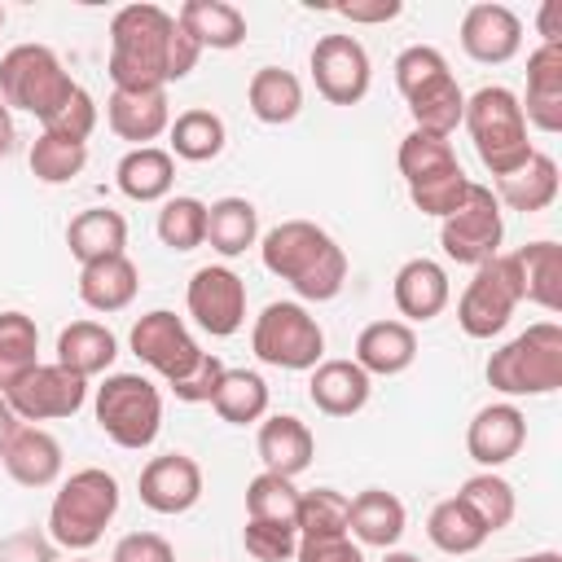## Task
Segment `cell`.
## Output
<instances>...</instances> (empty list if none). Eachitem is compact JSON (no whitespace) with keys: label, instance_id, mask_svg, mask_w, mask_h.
<instances>
[{"label":"cell","instance_id":"1","mask_svg":"<svg viewBox=\"0 0 562 562\" xmlns=\"http://www.w3.org/2000/svg\"><path fill=\"white\" fill-rule=\"evenodd\" d=\"M202 48L180 31L176 13L158 4H123L110 18V83L114 88H167L198 66Z\"/></svg>","mask_w":562,"mask_h":562},{"label":"cell","instance_id":"2","mask_svg":"<svg viewBox=\"0 0 562 562\" xmlns=\"http://www.w3.org/2000/svg\"><path fill=\"white\" fill-rule=\"evenodd\" d=\"M259 259L303 303H329L347 285L342 246L312 220H281L277 228H268L259 237Z\"/></svg>","mask_w":562,"mask_h":562},{"label":"cell","instance_id":"3","mask_svg":"<svg viewBox=\"0 0 562 562\" xmlns=\"http://www.w3.org/2000/svg\"><path fill=\"white\" fill-rule=\"evenodd\" d=\"M395 88L408 101V119L417 132L452 136L465 114V92L448 70V57L430 44H408L395 57Z\"/></svg>","mask_w":562,"mask_h":562},{"label":"cell","instance_id":"4","mask_svg":"<svg viewBox=\"0 0 562 562\" xmlns=\"http://www.w3.org/2000/svg\"><path fill=\"white\" fill-rule=\"evenodd\" d=\"M461 127L470 132L479 162L496 180L509 176V171H518L536 154V145L527 140V119H522L518 92H509L505 83H483L479 92H470L465 97Z\"/></svg>","mask_w":562,"mask_h":562},{"label":"cell","instance_id":"5","mask_svg":"<svg viewBox=\"0 0 562 562\" xmlns=\"http://www.w3.org/2000/svg\"><path fill=\"white\" fill-rule=\"evenodd\" d=\"M487 386L505 400L553 395L562 386V325L536 321L487 356Z\"/></svg>","mask_w":562,"mask_h":562},{"label":"cell","instance_id":"6","mask_svg":"<svg viewBox=\"0 0 562 562\" xmlns=\"http://www.w3.org/2000/svg\"><path fill=\"white\" fill-rule=\"evenodd\" d=\"M114 514H119V479L101 465H83L70 479H61V487L53 492L48 536L70 553H83L105 536Z\"/></svg>","mask_w":562,"mask_h":562},{"label":"cell","instance_id":"7","mask_svg":"<svg viewBox=\"0 0 562 562\" xmlns=\"http://www.w3.org/2000/svg\"><path fill=\"white\" fill-rule=\"evenodd\" d=\"M92 413L110 443L140 452L162 430V391L145 373H110L92 395Z\"/></svg>","mask_w":562,"mask_h":562},{"label":"cell","instance_id":"8","mask_svg":"<svg viewBox=\"0 0 562 562\" xmlns=\"http://www.w3.org/2000/svg\"><path fill=\"white\" fill-rule=\"evenodd\" d=\"M250 351L285 373H312L325 360V329L321 321L294 303V299H277L268 303L255 325H250Z\"/></svg>","mask_w":562,"mask_h":562},{"label":"cell","instance_id":"9","mask_svg":"<svg viewBox=\"0 0 562 562\" xmlns=\"http://www.w3.org/2000/svg\"><path fill=\"white\" fill-rule=\"evenodd\" d=\"M79 83L48 44H13L0 57V101L31 119H48Z\"/></svg>","mask_w":562,"mask_h":562},{"label":"cell","instance_id":"10","mask_svg":"<svg viewBox=\"0 0 562 562\" xmlns=\"http://www.w3.org/2000/svg\"><path fill=\"white\" fill-rule=\"evenodd\" d=\"M501 237H505V220H501V202L487 184H474L465 189L461 206L452 215L439 220V246L452 263H487L501 255Z\"/></svg>","mask_w":562,"mask_h":562},{"label":"cell","instance_id":"11","mask_svg":"<svg viewBox=\"0 0 562 562\" xmlns=\"http://www.w3.org/2000/svg\"><path fill=\"white\" fill-rule=\"evenodd\" d=\"M518 303L522 299H518V281L509 272V259L496 255V259L479 263L474 277H470V285L461 290V299H457V325L470 338H496L509 325V316H514Z\"/></svg>","mask_w":562,"mask_h":562},{"label":"cell","instance_id":"12","mask_svg":"<svg viewBox=\"0 0 562 562\" xmlns=\"http://www.w3.org/2000/svg\"><path fill=\"white\" fill-rule=\"evenodd\" d=\"M4 400H9L13 417L26 422V426H35V422H57V417H75V413L83 408L88 382H83L79 373L61 369L57 360H53V364L40 360L35 369H26V373L4 391Z\"/></svg>","mask_w":562,"mask_h":562},{"label":"cell","instance_id":"13","mask_svg":"<svg viewBox=\"0 0 562 562\" xmlns=\"http://www.w3.org/2000/svg\"><path fill=\"white\" fill-rule=\"evenodd\" d=\"M184 307L211 338H233L246 325V281L228 263H202L184 285Z\"/></svg>","mask_w":562,"mask_h":562},{"label":"cell","instance_id":"14","mask_svg":"<svg viewBox=\"0 0 562 562\" xmlns=\"http://www.w3.org/2000/svg\"><path fill=\"white\" fill-rule=\"evenodd\" d=\"M127 342H132L136 360H140V364H149L167 386H171V382H180V378H184V373L206 356V351L198 347V338L189 334V325H184L176 312H167V307L145 312V316L132 325Z\"/></svg>","mask_w":562,"mask_h":562},{"label":"cell","instance_id":"15","mask_svg":"<svg viewBox=\"0 0 562 562\" xmlns=\"http://www.w3.org/2000/svg\"><path fill=\"white\" fill-rule=\"evenodd\" d=\"M312 83L316 92L329 101V105H356L369 97V83H373V66H369V53L356 35H321L312 44Z\"/></svg>","mask_w":562,"mask_h":562},{"label":"cell","instance_id":"16","mask_svg":"<svg viewBox=\"0 0 562 562\" xmlns=\"http://www.w3.org/2000/svg\"><path fill=\"white\" fill-rule=\"evenodd\" d=\"M136 492H140V505L154 509V514H162V518L189 514L202 501V465L189 452L149 457L145 470H140V479H136Z\"/></svg>","mask_w":562,"mask_h":562},{"label":"cell","instance_id":"17","mask_svg":"<svg viewBox=\"0 0 562 562\" xmlns=\"http://www.w3.org/2000/svg\"><path fill=\"white\" fill-rule=\"evenodd\" d=\"M461 48L470 61L479 66H505L518 57L522 48V18L509 9V4H496V0H479L461 13Z\"/></svg>","mask_w":562,"mask_h":562},{"label":"cell","instance_id":"18","mask_svg":"<svg viewBox=\"0 0 562 562\" xmlns=\"http://www.w3.org/2000/svg\"><path fill=\"white\" fill-rule=\"evenodd\" d=\"M522 443H527V417L514 400L483 404L465 426V452L483 470H501L522 452Z\"/></svg>","mask_w":562,"mask_h":562},{"label":"cell","instance_id":"19","mask_svg":"<svg viewBox=\"0 0 562 562\" xmlns=\"http://www.w3.org/2000/svg\"><path fill=\"white\" fill-rule=\"evenodd\" d=\"M105 123L119 140H132V149L154 145L171 127L167 88H114L105 101Z\"/></svg>","mask_w":562,"mask_h":562},{"label":"cell","instance_id":"20","mask_svg":"<svg viewBox=\"0 0 562 562\" xmlns=\"http://www.w3.org/2000/svg\"><path fill=\"white\" fill-rule=\"evenodd\" d=\"M527 127L562 132V44H536L527 53V97H518Z\"/></svg>","mask_w":562,"mask_h":562},{"label":"cell","instance_id":"21","mask_svg":"<svg viewBox=\"0 0 562 562\" xmlns=\"http://www.w3.org/2000/svg\"><path fill=\"white\" fill-rule=\"evenodd\" d=\"M391 299H395V312L404 316V325H426L435 321L448 299H452V285H448V272L443 263L417 255L408 263H400L395 281H391Z\"/></svg>","mask_w":562,"mask_h":562},{"label":"cell","instance_id":"22","mask_svg":"<svg viewBox=\"0 0 562 562\" xmlns=\"http://www.w3.org/2000/svg\"><path fill=\"white\" fill-rule=\"evenodd\" d=\"M408 527V509L386 487H364L347 505V536L360 549H395Z\"/></svg>","mask_w":562,"mask_h":562},{"label":"cell","instance_id":"23","mask_svg":"<svg viewBox=\"0 0 562 562\" xmlns=\"http://www.w3.org/2000/svg\"><path fill=\"white\" fill-rule=\"evenodd\" d=\"M255 448H259L263 470L285 474V479H299L312 465V457H316V435L294 413H272V417L259 422Z\"/></svg>","mask_w":562,"mask_h":562},{"label":"cell","instance_id":"24","mask_svg":"<svg viewBox=\"0 0 562 562\" xmlns=\"http://www.w3.org/2000/svg\"><path fill=\"white\" fill-rule=\"evenodd\" d=\"M369 395H373V378L356 360H321L307 378V400L325 417H351L369 404Z\"/></svg>","mask_w":562,"mask_h":562},{"label":"cell","instance_id":"25","mask_svg":"<svg viewBox=\"0 0 562 562\" xmlns=\"http://www.w3.org/2000/svg\"><path fill=\"white\" fill-rule=\"evenodd\" d=\"M509 272L518 281V299L536 303L544 312H558L562 303V246L558 241H527L522 250H509Z\"/></svg>","mask_w":562,"mask_h":562},{"label":"cell","instance_id":"26","mask_svg":"<svg viewBox=\"0 0 562 562\" xmlns=\"http://www.w3.org/2000/svg\"><path fill=\"white\" fill-rule=\"evenodd\" d=\"M369 378H400L417 360V334L404 321H369L356 334V356H351Z\"/></svg>","mask_w":562,"mask_h":562},{"label":"cell","instance_id":"27","mask_svg":"<svg viewBox=\"0 0 562 562\" xmlns=\"http://www.w3.org/2000/svg\"><path fill=\"white\" fill-rule=\"evenodd\" d=\"M0 465L22 487H53L61 479V443L44 426H18Z\"/></svg>","mask_w":562,"mask_h":562},{"label":"cell","instance_id":"28","mask_svg":"<svg viewBox=\"0 0 562 562\" xmlns=\"http://www.w3.org/2000/svg\"><path fill=\"white\" fill-rule=\"evenodd\" d=\"M176 22L198 48L228 53V48L246 44V13L237 4H228V0H184Z\"/></svg>","mask_w":562,"mask_h":562},{"label":"cell","instance_id":"29","mask_svg":"<svg viewBox=\"0 0 562 562\" xmlns=\"http://www.w3.org/2000/svg\"><path fill=\"white\" fill-rule=\"evenodd\" d=\"M114 184L132 202H167L176 184V158L162 145H140L127 149L114 167Z\"/></svg>","mask_w":562,"mask_h":562},{"label":"cell","instance_id":"30","mask_svg":"<svg viewBox=\"0 0 562 562\" xmlns=\"http://www.w3.org/2000/svg\"><path fill=\"white\" fill-rule=\"evenodd\" d=\"M79 303L92 307V312H123L132 307L136 290H140V272L127 255H114V259H97V263H83L79 268Z\"/></svg>","mask_w":562,"mask_h":562},{"label":"cell","instance_id":"31","mask_svg":"<svg viewBox=\"0 0 562 562\" xmlns=\"http://www.w3.org/2000/svg\"><path fill=\"white\" fill-rule=\"evenodd\" d=\"M66 246L79 259V268L97 263V259L127 255V220L110 206H88L66 224Z\"/></svg>","mask_w":562,"mask_h":562},{"label":"cell","instance_id":"32","mask_svg":"<svg viewBox=\"0 0 562 562\" xmlns=\"http://www.w3.org/2000/svg\"><path fill=\"white\" fill-rule=\"evenodd\" d=\"M114 356H119V338L101 321H70L57 334V364L70 369V373H79L83 382L110 373Z\"/></svg>","mask_w":562,"mask_h":562},{"label":"cell","instance_id":"33","mask_svg":"<svg viewBox=\"0 0 562 562\" xmlns=\"http://www.w3.org/2000/svg\"><path fill=\"white\" fill-rule=\"evenodd\" d=\"M246 105L259 123L268 127H281V123H294L299 110H303V83L294 70L285 66H259L246 83Z\"/></svg>","mask_w":562,"mask_h":562},{"label":"cell","instance_id":"34","mask_svg":"<svg viewBox=\"0 0 562 562\" xmlns=\"http://www.w3.org/2000/svg\"><path fill=\"white\" fill-rule=\"evenodd\" d=\"M558 184H562L558 162H553L549 154H540V149H536L518 171H509V176H501V180H496V202H505L509 211L536 215V211L553 206Z\"/></svg>","mask_w":562,"mask_h":562},{"label":"cell","instance_id":"35","mask_svg":"<svg viewBox=\"0 0 562 562\" xmlns=\"http://www.w3.org/2000/svg\"><path fill=\"white\" fill-rule=\"evenodd\" d=\"M206 241L220 259H237L259 241V211L250 198H215L206 206Z\"/></svg>","mask_w":562,"mask_h":562},{"label":"cell","instance_id":"36","mask_svg":"<svg viewBox=\"0 0 562 562\" xmlns=\"http://www.w3.org/2000/svg\"><path fill=\"white\" fill-rule=\"evenodd\" d=\"M224 140H228V127L215 110L206 105H193V110H180L167 127V154L171 158H184V162H211L224 154Z\"/></svg>","mask_w":562,"mask_h":562},{"label":"cell","instance_id":"37","mask_svg":"<svg viewBox=\"0 0 562 562\" xmlns=\"http://www.w3.org/2000/svg\"><path fill=\"white\" fill-rule=\"evenodd\" d=\"M211 408L228 426H255L268 417V382L255 369H224L211 395Z\"/></svg>","mask_w":562,"mask_h":562},{"label":"cell","instance_id":"38","mask_svg":"<svg viewBox=\"0 0 562 562\" xmlns=\"http://www.w3.org/2000/svg\"><path fill=\"white\" fill-rule=\"evenodd\" d=\"M457 501H461V505L483 522V531H487V536H492V531H501V527H509V522H514V514H518L514 483H509V479H501L496 470H479V474H470V479L461 483Z\"/></svg>","mask_w":562,"mask_h":562},{"label":"cell","instance_id":"39","mask_svg":"<svg viewBox=\"0 0 562 562\" xmlns=\"http://www.w3.org/2000/svg\"><path fill=\"white\" fill-rule=\"evenodd\" d=\"M426 536H430V544H435L439 553H452V558H465V553L483 549V540H487L483 522H479L457 496H448V501H439V505L430 509Z\"/></svg>","mask_w":562,"mask_h":562},{"label":"cell","instance_id":"40","mask_svg":"<svg viewBox=\"0 0 562 562\" xmlns=\"http://www.w3.org/2000/svg\"><path fill=\"white\" fill-rule=\"evenodd\" d=\"M40 364V329L26 312L9 307L0 312V395L26 373Z\"/></svg>","mask_w":562,"mask_h":562},{"label":"cell","instance_id":"41","mask_svg":"<svg viewBox=\"0 0 562 562\" xmlns=\"http://www.w3.org/2000/svg\"><path fill=\"white\" fill-rule=\"evenodd\" d=\"M26 162H31V176L40 184H70L88 167V145L70 140V136H57V132H40L31 140Z\"/></svg>","mask_w":562,"mask_h":562},{"label":"cell","instance_id":"42","mask_svg":"<svg viewBox=\"0 0 562 562\" xmlns=\"http://www.w3.org/2000/svg\"><path fill=\"white\" fill-rule=\"evenodd\" d=\"M154 228H158V241L167 250L189 255V250H198L206 241V202L193 198V193H176V198L162 202Z\"/></svg>","mask_w":562,"mask_h":562},{"label":"cell","instance_id":"43","mask_svg":"<svg viewBox=\"0 0 562 562\" xmlns=\"http://www.w3.org/2000/svg\"><path fill=\"white\" fill-rule=\"evenodd\" d=\"M395 162H400L404 184H417V180H426V176H439V171L457 167V149H452L448 136H430V132H417V127H413V132L400 140Z\"/></svg>","mask_w":562,"mask_h":562},{"label":"cell","instance_id":"44","mask_svg":"<svg viewBox=\"0 0 562 562\" xmlns=\"http://www.w3.org/2000/svg\"><path fill=\"white\" fill-rule=\"evenodd\" d=\"M299 496H303V492L294 487V479L263 470V474H255V479L246 483V518L294 522V518H299Z\"/></svg>","mask_w":562,"mask_h":562},{"label":"cell","instance_id":"45","mask_svg":"<svg viewBox=\"0 0 562 562\" xmlns=\"http://www.w3.org/2000/svg\"><path fill=\"white\" fill-rule=\"evenodd\" d=\"M347 505L351 496H342L338 487H312L299 496V536H342L347 531Z\"/></svg>","mask_w":562,"mask_h":562},{"label":"cell","instance_id":"46","mask_svg":"<svg viewBox=\"0 0 562 562\" xmlns=\"http://www.w3.org/2000/svg\"><path fill=\"white\" fill-rule=\"evenodd\" d=\"M465 189H470V176H465L461 162H457V167H448V171H439V176H426V180L408 184V198H413V206H417L422 215L443 220V215H452V211L461 206Z\"/></svg>","mask_w":562,"mask_h":562},{"label":"cell","instance_id":"47","mask_svg":"<svg viewBox=\"0 0 562 562\" xmlns=\"http://www.w3.org/2000/svg\"><path fill=\"white\" fill-rule=\"evenodd\" d=\"M241 544L255 562H294L299 549V527L294 522H263V518H246L241 527Z\"/></svg>","mask_w":562,"mask_h":562},{"label":"cell","instance_id":"48","mask_svg":"<svg viewBox=\"0 0 562 562\" xmlns=\"http://www.w3.org/2000/svg\"><path fill=\"white\" fill-rule=\"evenodd\" d=\"M92 127H97V101H92L88 88H75V92L40 123V132H57V136H70V140H83V145H88Z\"/></svg>","mask_w":562,"mask_h":562},{"label":"cell","instance_id":"49","mask_svg":"<svg viewBox=\"0 0 562 562\" xmlns=\"http://www.w3.org/2000/svg\"><path fill=\"white\" fill-rule=\"evenodd\" d=\"M220 378H224V360L220 356H202L180 382H171V395L176 400H184V404H211V395H215V386H220Z\"/></svg>","mask_w":562,"mask_h":562},{"label":"cell","instance_id":"50","mask_svg":"<svg viewBox=\"0 0 562 562\" xmlns=\"http://www.w3.org/2000/svg\"><path fill=\"white\" fill-rule=\"evenodd\" d=\"M294 562H364V549L342 531V536H299Z\"/></svg>","mask_w":562,"mask_h":562},{"label":"cell","instance_id":"51","mask_svg":"<svg viewBox=\"0 0 562 562\" xmlns=\"http://www.w3.org/2000/svg\"><path fill=\"white\" fill-rule=\"evenodd\" d=\"M110 562H176V549H171V540L158 536V531H127V536L114 544Z\"/></svg>","mask_w":562,"mask_h":562},{"label":"cell","instance_id":"52","mask_svg":"<svg viewBox=\"0 0 562 562\" xmlns=\"http://www.w3.org/2000/svg\"><path fill=\"white\" fill-rule=\"evenodd\" d=\"M334 13L347 22H360V26H378V22L400 18L404 4L400 0H351V4H334Z\"/></svg>","mask_w":562,"mask_h":562},{"label":"cell","instance_id":"53","mask_svg":"<svg viewBox=\"0 0 562 562\" xmlns=\"http://www.w3.org/2000/svg\"><path fill=\"white\" fill-rule=\"evenodd\" d=\"M0 562H53V558H48V544L40 536L22 531V536H9L0 544Z\"/></svg>","mask_w":562,"mask_h":562},{"label":"cell","instance_id":"54","mask_svg":"<svg viewBox=\"0 0 562 562\" xmlns=\"http://www.w3.org/2000/svg\"><path fill=\"white\" fill-rule=\"evenodd\" d=\"M536 26H540V44H562V0H544Z\"/></svg>","mask_w":562,"mask_h":562},{"label":"cell","instance_id":"55","mask_svg":"<svg viewBox=\"0 0 562 562\" xmlns=\"http://www.w3.org/2000/svg\"><path fill=\"white\" fill-rule=\"evenodd\" d=\"M13 430H18V417H13V408H9V400L0 395V461H4V448H9V439H13Z\"/></svg>","mask_w":562,"mask_h":562},{"label":"cell","instance_id":"56","mask_svg":"<svg viewBox=\"0 0 562 562\" xmlns=\"http://www.w3.org/2000/svg\"><path fill=\"white\" fill-rule=\"evenodd\" d=\"M13 149V110L0 101V158Z\"/></svg>","mask_w":562,"mask_h":562},{"label":"cell","instance_id":"57","mask_svg":"<svg viewBox=\"0 0 562 562\" xmlns=\"http://www.w3.org/2000/svg\"><path fill=\"white\" fill-rule=\"evenodd\" d=\"M382 562H422V558L408 549H382Z\"/></svg>","mask_w":562,"mask_h":562},{"label":"cell","instance_id":"58","mask_svg":"<svg viewBox=\"0 0 562 562\" xmlns=\"http://www.w3.org/2000/svg\"><path fill=\"white\" fill-rule=\"evenodd\" d=\"M509 562H562V553H553V549H540V553H527V558H509Z\"/></svg>","mask_w":562,"mask_h":562},{"label":"cell","instance_id":"59","mask_svg":"<svg viewBox=\"0 0 562 562\" xmlns=\"http://www.w3.org/2000/svg\"><path fill=\"white\" fill-rule=\"evenodd\" d=\"M0 26H4V4H0Z\"/></svg>","mask_w":562,"mask_h":562},{"label":"cell","instance_id":"60","mask_svg":"<svg viewBox=\"0 0 562 562\" xmlns=\"http://www.w3.org/2000/svg\"><path fill=\"white\" fill-rule=\"evenodd\" d=\"M70 562H92V558H70Z\"/></svg>","mask_w":562,"mask_h":562}]
</instances>
